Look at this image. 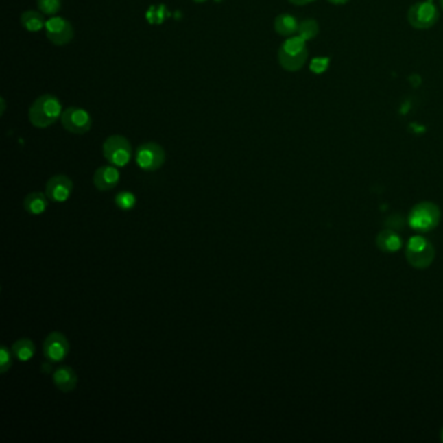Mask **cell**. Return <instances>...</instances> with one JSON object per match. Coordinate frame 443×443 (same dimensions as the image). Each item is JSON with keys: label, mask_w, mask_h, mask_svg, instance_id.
Masks as SVG:
<instances>
[{"label": "cell", "mask_w": 443, "mask_h": 443, "mask_svg": "<svg viewBox=\"0 0 443 443\" xmlns=\"http://www.w3.org/2000/svg\"><path fill=\"white\" fill-rule=\"evenodd\" d=\"M47 207H49V197L46 195V193L43 194L40 191H33L25 197L24 208L29 215L40 216L47 211Z\"/></svg>", "instance_id": "15"}, {"label": "cell", "mask_w": 443, "mask_h": 443, "mask_svg": "<svg viewBox=\"0 0 443 443\" xmlns=\"http://www.w3.org/2000/svg\"><path fill=\"white\" fill-rule=\"evenodd\" d=\"M12 350L7 346L0 347V373L5 374L12 367Z\"/></svg>", "instance_id": "22"}, {"label": "cell", "mask_w": 443, "mask_h": 443, "mask_svg": "<svg viewBox=\"0 0 443 443\" xmlns=\"http://www.w3.org/2000/svg\"><path fill=\"white\" fill-rule=\"evenodd\" d=\"M37 5L43 14L55 16L62 10V0H37Z\"/></svg>", "instance_id": "21"}, {"label": "cell", "mask_w": 443, "mask_h": 443, "mask_svg": "<svg viewBox=\"0 0 443 443\" xmlns=\"http://www.w3.org/2000/svg\"><path fill=\"white\" fill-rule=\"evenodd\" d=\"M71 345L60 332L49 333L43 342V355L51 363H60L69 355Z\"/></svg>", "instance_id": "10"}, {"label": "cell", "mask_w": 443, "mask_h": 443, "mask_svg": "<svg viewBox=\"0 0 443 443\" xmlns=\"http://www.w3.org/2000/svg\"><path fill=\"white\" fill-rule=\"evenodd\" d=\"M20 23L30 33H37L46 26L45 14L40 11H25L20 17Z\"/></svg>", "instance_id": "17"}, {"label": "cell", "mask_w": 443, "mask_h": 443, "mask_svg": "<svg viewBox=\"0 0 443 443\" xmlns=\"http://www.w3.org/2000/svg\"><path fill=\"white\" fill-rule=\"evenodd\" d=\"M429 1H434V0H429Z\"/></svg>", "instance_id": "28"}, {"label": "cell", "mask_w": 443, "mask_h": 443, "mask_svg": "<svg viewBox=\"0 0 443 443\" xmlns=\"http://www.w3.org/2000/svg\"><path fill=\"white\" fill-rule=\"evenodd\" d=\"M291 4H294V5H307V4H311V3H313V1H316V0H289Z\"/></svg>", "instance_id": "23"}, {"label": "cell", "mask_w": 443, "mask_h": 443, "mask_svg": "<svg viewBox=\"0 0 443 443\" xmlns=\"http://www.w3.org/2000/svg\"><path fill=\"white\" fill-rule=\"evenodd\" d=\"M440 5H441V8H442L443 11V0H440Z\"/></svg>", "instance_id": "26"}, {"label": "cell", "mask_w": 443, "mask_h": 443, "mask_svg": "<svg viewBox=\"0 0 443 443\" xmlns=\"http://www.w3.org/2000/svg\"><path fill=\"white\" fill-rule=\"evenodd\" d=\"M103 156L112 165L120 168L128 165L133 158V147L123 136H108L103 143Z\"/></svg>", "instance_id": "5"}, {"label": "cell", "mask_w": 443, "mask_h": 443, "mask_svg": "<svg viewBox=\"0 0 443 443\" xmlns=\"http://www.w3.org/2000/svg\"><path fill=\"white\" fill-rule=\"evenodd\" d=\"M441 440H442L443 441V428H442V431H441Z\"/></svg>", "instance_id": "27"}, {"label": "cell", "mask_w": 443, "mask_h": 443, "mask_svg": "<svg viewBox=\"0 0 443 443\" xmlns=\"http://www.w3.org/2000/svg\"><path fill=\"white\" fill-rule=\"evenodd\" d=\"M376 245L383 252H396L403 245L399 234L395 233L393 229H385L376 237Z\"/></svg>", "instance_id": "16"}, {"label": "cell", "mask_w": 443, "mask_h": 443, "mask_svg": "<svg viewBox=\"0 0 443 443\" xmlns=\"http://www.w3.org/2000/svg\"><path fill=\"white\" fill-rule=\"evenodd\" d=\"M299 21L290 13H281L274 19V30L281 37H293L298 34Z\"/></svg>", "instance_id": "14"}, {"label": "cell", "mask_w": 443, "mask_h": 443, "mask_svg": "<svg viewBox=\"0 0 443 443\" xmlns=\"http://www.w3.org/2000/svg\"><path fill=\"white\" fill-rule=\"evenodd\" d=\"M60 121H62V128L67 132L77 136L86 134L93 126V119L90 113L86 110L75 106L68 107L62 111Z\"/></svg>", "instance_id": "8"}, {"label": "cell", "mask_w": 443, "mask_h": 443, "mask_svg": "<svg viewBox=\"0 0 443 443\" xmlns=\"http://www.w3.org/2000/svg\"><path fill=\"white\" fill-rule=\"evenodd\" d=\"M441 222V210L435 203H418L408 215V225L418 233H429Z\"/></svg>", "instance_id": "3"}, {"label": "cell", "mask_w": 443, "mask_h": 443, "mask_svg": "<svg viewBox=\"0 0 443 443\" xmlns=\"http://www.w3.org/2000/svg\"><path fill=\"white\" fill-rule=\"evenodd\" d=\"M329 3H332L334 5H344L346 3H348L350 0H328Z\"/></svg>", "instance_id": "24"}, {"label": "cell", "mask_w": 443, "mask_h": 443, "mask_svg": "<svg viewBox=\"0 0 443 443\" xmlns=\"http://www.w3.org/2000/svg\"><path fill=\"white\" fill-rule=\"evenodd\" d=\"M62 104L52 94L38 97L29 108V121L37 129H46L62 119Z\"/></svg>", "instance_id": "1"}, {"label": "cell", "mask_w": 443, "mask_h": 443, "mask_svg": "<svg viewBox=\"0 0 443 443\" xmlns=\"http://www.w3.org/2000/svg\"><path fill=\"white\" fill-rule=\"evenodd\" d=\"M120 182V172L115 165H103L93 176V184L99 191H111Z\"/></svg>", "instance_id": "12"}, {"label": "cell", "mask_w": 443, "mask_h": 443, "mask_svg": "<svg viewBox=\"0 0 443 443\" xmlns=\"http://www.w3.org/2000/svg\"><path fill=\"white\" fill-rule=\"evenodd\" d=\"M319 32H320V26L318 24V21L313 19H307L299 24L298 36L303 38L307 42V40H312L313 38L318 37Z\"/></svg>", "instance_id": "19"}, {"label": "cell", "mask_w": 443, "mask_h": 443, "mask_svg": "<svg viewBox=\"0 0 443 443\" xmlns=\"http://www.w3.org/2000/svg\"><path fill=\"white\" fill-rule=\"evenodd\" d=\"M278 62L285 71H300L307 62L308 49L306 40L299 36L289 37L278 49Z\"/></svg>", "instance_id": "2"}, {"label": "cell", "mask_w": 443, "mask_h": 443, "mask_svg": "<svg viewBox=\"0 0 443 443\" xmlns=\"http://www.w3.org/2000/svg\"><path fill=\"white\" fill-rule=\"evenodd\" d=\"M12 352L17 360L26 363L36 355V345L29 338H20L13 344Z\"/></svg>", "instance_id": "18"}, {"label": "cell", "mask_w": 443, "mask_h": 443, "mask_svg": "<svg viewBox=\"0 0 443 443\" xmlns=\"http://www.w3.org/2000/svg\"><path fill=\"white\" fill-rule=\"evenodd\" d=\"M73 193V181L65 174L52 176L46 184V195L55 203L67 202Z\"/></svg>", "instance_id": "11"}, {"label": "cell", "mask_w": 443, "mask_h": 443, "mask_svg": "<svg viewBox=\"0 0 443 443\" xmlns=\"http://www.w3.org/2000/svg\"><path fill=\"white\" fill-rule=\"evenodd\" d=\"M115 204L123 211L133 210L136 207V197L132 191H121L115 197Z\"/></svg>", "instance_id": "20"}, {"label": "cell", "mask_w": 443, "mask_h": 443, "mask_svg": "<svg viewBox=\"0 0 443 443\" xmlns=\"http://www.w3.org/2000/svg\"><path fill=\"white\" fill-rule=\"evenodd\" d=\"M46 36L55 46H65L74 37L73 25L60 16H52L46 21Z\"/></svg>", "instance_id": "9"}, {"label": "cell", "mask_w": 443, "mask_h": 443, "mask_svg": "<svg viewBox=\"0 0 443 443\" xmlns=\"http://www.w3.org/2000/svg\"><path fill=\"white\" fill-rule=\"evenodd\" d=\"M195 3H204V1H207V0H194Z\"/></svg>", "instance_id": "25"}, {"label": "cell", "mask_w": 443, "mask_h": 443, "mask_svg": "<svg viewBox=\"0 0 443 443\" xmlns=\"http://www.w3.org/2000/svg\"><path fill=\"white\" fill-rule=\"evenodd\" d=\"M438 19L440 11L434 5V3L429 0L415 3L414 5H411L407 13V20L409 25L419 30L431 29V26L437 24Z\"/></svg>", "instance_id": "7"}, {"label": "cell", "mask_w": 443, "mask_h": 443, "mask_svg": "<svg viewBox=\"0 0 443 443\" xmlns=\"http://www.w3.org/2000/svg\"><path fill=\"white\" fill-rule=\"evenodd\" d=\"M167 159L165 149L156 142H146L136 149V165L145 172H156Z\"/></svg>", "instance_id": "6"}, {"label": "cell", "mask_w": 443, "mask_h": 443, "mask_svg": "<svg viewBox=\"0 0 443 443\" xmlns=\"http://www.w3.org/2000/svg\"><path fill=\"white\" fill-rule=\"evenodd\" d=\"M52 381L62 393H71V392H74L77 387L78 377L72 367L62 366L53 372Z\"/></svg>", "instance_id": "13"}, {"label": "cell", "mask_w": 443, "mask_h": 443, "mask_svg": "<svg viewBox=\"0 0 443 443\" xmlns=\"http://www.w3.org/2000/svg\"><path fill=\"white\" fill-rule=\"evenodd\" d=\"M435 256V250L431 241L422 235L412 237L406 247L408 264L416 270H425L431 265Z\"/></svg>", "instance_id": "4"}]
</instances>
